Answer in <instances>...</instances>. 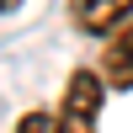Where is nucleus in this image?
Wrapping results in <instances>:
<instances>
[{
  "label": "nucleus",
  "instance_id": "obj_1",
  "mask_svg": "<svg viewBox=\"0 0 133 133\" xmlns=\"http://www.w3.org/2000/svg\"><path fill=\"white\" fill-rule=\"evenodd\" d=\"M101 101H107V80H101L96 69H75L69 85H64V107H59L64 133H96V123H101Z\"/></svg>",
  "mask_w": 133,
  "mask_h": 133
},
{
  "label": "nucleus",
  "instance_id": "obj_2",
  "mask_svg": "<svg viewBox=\"0 0 133 133\" xmlns=\"http://www.w3.org/2000/svg\"><path fill=\"white\" fill-rule=\"evenodd\" d=\"M96 75L107 80V91H133V21H123V27L101 43Z\"/></svg>",
  "mask_w": 133,
  "mask_h": 133
},
{
  "label": "nucleus",
  "instance_id": "obj_3",
  "mask_svg": "<svg viewBox=\"0 0 133 133\" xmlns=\"http://www.w3.org/2000/svg\"><path fill=\"white\" fill-rule=\"evenodd\" d=\"M69 16H75L80 32L112 37L123 21H133V0H69Z\"/></svg>",
  "mask_w": 133,
  "mask_h": 133
},
{
  "label": "nucleus",
  "instance_id": "obj_4",
  "mask_svg": "<svg viewBox=\"0 0 133 133\" xmlns=\"http://www.w3.org/2000/svg\"><path fill=\"white\" fill-rule=\"evenodd\" d=\"M16 133H64V123H59V112H21Z\"/></svg>",
  "mask_w": 133,
  "mask_h": 133
},
{
  "label": "nucleus",
  "instance_id": "obj_5",
  "mask_svg": "<svg viewBox=\"0 0 133 133\" xmlns=\"http://www.w3.org/2000/svg\"><path fill=\"white\" fill-rule=\"evenodd\" d=\"M16 5H21V0H0V11H16Z\"/></svg>",
  "mask_w": 133,
  "mask_h": 133
}]
</instances>
